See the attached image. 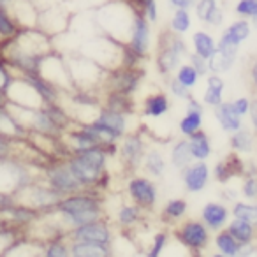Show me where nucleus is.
<instances>
[{
	"label": "nucleus",
	"instance_id": "obj_28",
	"mask_svg": "<svg viewBox=\"0 0 257 257\" xmlns=\"http://www.w3.org/2000/svg\"><path fill=\"white\" fill-rule=\"evenodd\" d=\"M215 248H217L218 255L224 257H238L243 253V246L236 241V238L227 231V229H220L217 231V236H215Z\"/></svg>",
	"mask_w": 257,
	"mask_h": 257
},
{
	"label": "nucleus",
	"instance_id": "obj_5",
	"mask_svg": "<svg viewBox=\"0 0 257 257\" xmlns=\"http://www.w3.org/2000/svg\"><path fill=\"white\" fill-rule=\"evenodd\" d=\"M145 78V69L141 65H121L113 71H107L106 79H104V90L111 92H121L134 95L140 88L141 81Z\"/></svg>",
	"mask_w": 257,
	"mask_h": 257
},
{
	"label": "nucleus",
	"instance_id": "obj_32",
	"mask_svg": "<svg viewBox=\"0 0 257 257\" xmlns=\"http://www.w3.org/2000/svg\"><path fill=\"white\" fill-rule=\"evenodd\" d=\"M192 50H194V53H197L199 57H203L208 60V58L217 51V39H213V36H211L210 32H206V30L194 32Z\"/></svg>",
	"mask_w": 257,
	"mask_h": 257
},
{
	"label": "nucleus",
	"instance_id": "obj_20",
	"mask_svg": "<svg viewBox=\"0 0 257 257\" xmlns=\"http://www.w3.org/2000/svg\"><path fill=\"white\" fill-rule=\"evenodd\" d=\"M225 229L234 236L236 241L243 246V250L250 248L257 238V227L250 224V222L243 220V218L232 217V220H229V224L225 225Z\"/></svg>",
	"mask_w": 257,
	"mask_h": 257
},
{
	"label": "nucleus",
	"instance_id": "obj_42",
	"mask_svg": "<svg viewBox=\"0 0 257 257\" xmlns=\"http://www.w3.org/2000/svg\"><path fill=\"white\" fill-rule=\"evenodd\" d=\"M133 4L143 13L145 16L148 18L150 23H155L159 18L157 13V0H133Z\"/></svg>",
	"mask_w": 257,
	"mask_h": 257
},
{
	"label": "nucleus",
	"instance_id": "obj_46",
	"mask_svg": "<svg viewBox=\"0 0 257 257\" xmlns=\"http://www.w3.org/2000/svg\"><path fill=\"white\" fill-rule=\"evenodd\" d=\"M189 64L192 65L194 69H196L197 71V74L201 76V78H203V76H208L210 74V67H208V60L206 58H203V57H199V55L197 53H189Z\"/></svg>",
	"mask_w": 257,
	"mask_h": 257
},
{
	"label": "nucleus",
	"instance_id": "obj_26",
	"mask_svg": "<svg viewBox=\"0 0 257 257\" xmlns=\"http://www.w3.org/2000/svg\"><path fill=\"white\" fill-rule=\"evenodd\" d=\"M69 253L71 257H111L113 246L99 245V243L86 241H69Z\"/></svg>",
	"mask_w": 257,
	"mask_h": 257
},
{
	"label": "nucleus",
	"instance_id": "obj_17",
	"mask_svg": "<svg viewBox=\"0 0 257 257\" xmlns=\"http://www.w3.org/2000/svg\"><path fill=\"white\" fill-rule=\"evenodd\" d=\"M231 217H232L231 208L224 203H213V201H210V203L204 204L203 210H201V220H203L204 224L208 225V229L213 232L224 229L225 225L229 224Z\"/></svg>",
	"mask_w": 257,
	"mask_h": 257
},
{
	"label": "nucleus",
	"instance_id": "obj_54",
	"mask_svg": "<svg viewBox=\"0 0 257 257\" xmlns=\"http://www.w3.org/2000/svg\"><path fill=\"white\" fill-rule=\"evenodd\" d=\"M6 104H8V97L4 93H0V106H6Z\"/></svg>",
	"mask_w": 257,
	"mask_h": 257
},
{
	"label": "nucleus",
	"instance_id": "obj_16",
	"mask_svg": "<svg viewBox=\"0 0 257 257\" xmlns=\"http://www.w3.org/2000/svg\"><path fill=\"white\" fill-rule=\"evenodd\" d=\"M92 121H97L99 125H102L104 128H107L113 136H116L118 140L125 136L128 133V116L121 114L118 111H113L106 106H100L97 116Z\"/></svg>",
	"mask_w": 257,
	"mask_h": 257
},
{
	"label": "nucleus",
	"instance_id": "obj_35",
	"mask_svg": "<svg viewBox=\"0 0 257 257\" xmlns=\"http://www.w3.org/2000/svg\"><path fill=\"white\" fill-rule=\"evenodd\" d=\"M44 257H69V239L67 236H55L51 239H46L41 246Z\"/></svg>",
	"mask_w": 257,
	"mask_h": 257
},
{
	"label": "nucleus",
	"instance_id": "obj_36",
	"mask_svg": "<svg viewBox=\"0 0 257 257\" xmlns=\"http://www.w3.org/2000/svg\"><path fill=\"white\" fill-rule=\"evenodd\" d=\"M22 30V25L16 22L13 13L6 8H0V39H13Z\"/></svg>",
	"mask_w": 257,
	"mask_h": 257
},
{
	"label": "nucleus",
	"instance_id": "obj_43",
	"mask_svg": "<svg viewBox=\"0 0 257 257\" xmlns=\"http://www.w3.org/2000/svg\"><path fill=\"white\" fill-rule=\"evenodd\" d=\"M234 13L239 18L252 20L257 15V0H238L234 6Z\"/></svg>",
	"mask_w": 257,
	"mask_h": 257
},
{
	"label": "nucleus",
	"instance_id": "obj_44",
	"mask_svg": "<svg viewBox=\"0 0 257 257\" xmlns=\"http://www.w3.org/2000/svg\"><path fill=\"white\" fill-rule=\"evenodd\" d=\"M13 79H15V71L9 67V64L0 57V93H8L9 86H11Z\"/></svg>",
	"mask_w": 257,
	"mask_h": 257
},
{
	"label": "nucleus",
	"instance_id": "obj_1",
	"mask_svg": "<svg viewBox=\"0 0 257 257\" xmlns=\"http://www.w3.org/2000/svg\"><path fill=\"white\" fill-rule=\"evenodd\" d=\"M51 215L57 218L58 224L65 231L78 227V225L88 224V222L106 218L102 194L97 192V190L83 189L79 192L62 196Z\"/></svg>",
	"mask_w": 257,
	"mask_h": 257
},
{
	"label": "nucleus",
	"instance_id": "obj_45",
	"mask_svg": "<svg viewBox=\"0 0 257 257\" xmlns=\"http://www.w3.org/2000/svg\"><path fill=\"white\" fill-rule=\"evenodd\" d=\"M168 88H169V93H171V97H175V99H180V100H187L190 99V88H187L185 85H182V83L178 81L176 78H171L168 83Z\"/></svg>",
	"mask_w": 257,
	"mask_h": 257
},
{
	"label": "nucleus",
	"instance_id": "obj_22",
	"mask_svg": "<svg viewBox=\"0 0 257 257\" xmlns=\"http://www.w3.org/2000/svg\"><path fill=\"white\" fill-rule=\"evenodd\" d=\"M102 93V106L109 107L113 111H118L121 114H134L136 109V104H134V95H128V93L121 92H111V90H104Z\"/></svg>",
	"mask_w": 257,
	"mask_h": 257
},
{
	"label": "nucleus",
	"instance_id": "obj_34",
	"mask_svg": "<svg viewBox=\"0 0 257 257\" xmlns=\"http://www.w3.org/2000/svg\"><path fill=\"white\" fill-rule=\"evenodd\" d=\"M189 211V203L182 197H175V199H169L166 203V206L162 208V220H166L168 224H176L180 222Z\"/></svg>",
	"mask_w": 257,
	"mask_h": 257
},
{
	"label": "nucleus",
	"instance_id": "obj_52",
	"mask_svg": "<svg viewBox=\"0 0 257 257\" xmlns=\"http://www.w3.org/2000/svg\"><path fill=\"white\" fill-rule=\"evenodd\" d=\"M250 79H252V85L255 86V90H257V58L252 62V65H250Z\"/></svg>",
	"mask_w": 257,
	"mask_h": 257
},
{
	"label": "nucleus",
	"instance_id": "obj_56",
	"mask_svg": "<svg viewBox=\"0 0 257 257\" xmlns=\"http://www.w3.org/2000/svg\"><path fill=\"white\" fill-rule=\"evenodd\" d=\"M215 2H218V0H215Z\"/></svg>",
	"mask_w": 257,
	"mask_h": 257
},
{
	"label": "nucleus",
	"instance_id": "obj_39",
	"mask_svg": "<svg viewBox=\"0 0 257 257\" xmlns=\"http://www.w3.org/2000/svg\"><path fill=\"white\" fill-rule=\"evenodd\" d=\"M175 78L178 79L182 85H185L187 88H190L192 90L194 86L197 85V81H199V78L201 76L197 74V71L192 67V65L187 62V64H182L178 69H176V72H175Z\"/></svg>",
	"mask_w": 257,
	"mask_h": 257
},
{
	"label": "nucleus",
	"instance_id": "obj_48",
	"mask_svg": "<svg viewBox=\"0 0 257 257\" xmlns=\"http://www.w3.org/2000/svg\"><path fill=\"white\" fill-rule=\"evenodd\" d=\"M16 203V196L8 190H0V215H4Z\"/></svg>",
	"mask_w": 257,
	"mask_h": 257
},
{
	"label": "nucleus",
	"instance_id": "obj_21",
	"mask_svg": "<svg viewBox=\"0 0 257 257\" xmlns=\"http://www.w3.org/2000/svg\"><path fill=\"white\" fill-rule=\"evenodd\" d=\"M213 113L217 121L220 123V128L225 133H236L238 128L243 127V118L236 113V109L232 107V102H222L217 107H213Z\"/></svg>",
	"mask_w": 257,
	"mask_h": 257
},
{
	"label": "nucleus",
	"instance_id": "obj_31",
	"mask_svg": "<svg viewBox=\"0 0 257 257\" xmlns=\"http://www.w3.org/2000/svg\"><path fill=\"white\" fill-rule=\"evenodd\" d=\"M190 145V152H192L194 161H208L211 155V141L208 138V134L204 133L203 128L194 133L192 136L187 138Z\"/></svg>",
	"mask_w": 257,
	"mask_h": 257
},
{
	"label": "nucleus",
	"instance_id": "obj_51",
	"mask_svg": "<svg viewBox=\"0 0 257 257\" xmlns=\"http://www.w3.org/2000/svg\"><path fill=\"white\" fill-rule=\"evenodd\" d=\"M222 197H224L225 201H232V203L238 201V194H236V190H232V189H225L224 192H222Z\"/></svg>",
	"mask_w": 257,
	"mask_h": 257
},
{
	"label": "nucleus",
	"instance_id": "obj_50",
	"mask_svg": "<svg viewBox=\"0 0 257 257\" xmlns=\"http://www.w3.org/2000/svg\"><path fill=\"white\" fill-rule=\"evenodd\" d=\"M169 4L175 9H190L196 4V0H169Z\"/></svg>",
	"mask_w": 257,
	"mask_h": 257
},
{
	"label": "nucleus",
	"instance_id": "obj_9",
	"mask_svg": "<svg viewBox=\"0 0 257 257\" xmlns=\"http://www.w3.org/2000/svg\"><path fill=\"white\" fill-rule=\"evenodd\" d=\"M67 239L69 241H86V243H99V245L113 246V239H114L113 225L109 224L107 217L100 218V220L88 222V224L69 229Z\"/></svg>",
	"mask_w": 257,
	"mask_h": 257
},
{
	"label": "nucleus",
	"instance_id": "obj_24",
	"mask_svg": "<svg viewBox=\"0 0 257 257\" xmlns=\"http://www.w3.org/2000/svg\"><path fill=\"white\" fill-rule=\"evenodd\" d=\"M250 34H252V23L246 18H239V20H236V22H232L227 29H224V32H222L218 41H224V43L234 44V46L239 48L248 39Z\"/></svg>",
	"mask_w": 257,
	"mask_h": 257
},
{
	"label": "nucleus",
	"instance_id": "obj_13",
	"mask_svg": "<svg viewBox=\"0 0 257 257\" xmlns=\"http://www.w3.org/2000/svg\"><path fill=\"white\" fill-rule=\"evenodd\" d=\"M2 217H4L8 222H11L13 225H16L18 229H22V231L27 232L32 225H36V222H39L44 215L41 213L39 210H36V208L16 201V203L13 204Z\"/></svg>",
	"mask_w": 257,
	"mask_h": 257
},
{
	"label": "nucleus",
	"instance_id": "obj_4",
	"mask_svg": "<svg viewBox=\"0 0 257 257\" xmlns=\"http://www.w3.org/2000/svg\"><path fill=\"white\" fill-rule=\"evenodd\" d=\"M15 196L18 203H25L29 206L36 208V210H39L43 215H50L55 211V206L60 201L62 194L51 189L41 178H36L27 187H23L22 190H18Z\"/></svg>",
	"mask_w": 257,
	"mask_h": 257
},
{
	"label": "nucleus",
	"instance_id": "obj_41",
	"mask_svg": "<svg viewBox=\"0 0 257 257\" xmlns=\"http://www.w3.org/2000/svg\"><path fill=\"white\" fill-rule=\"evenodd\" d=\"M168 241H169L168 232H164V231L155 232V234H154V239H152L150 248L147 250V255H148V257H159V255H162L164 248L168 246Z\"/></svg>",
	"mask_w": 257,
	"mask_h": 257
},
{
	"label": "nucleus",
	"instance_id": "obj_53",
	"mask_svg": "<svg viewBox=\"0 0 257 257\" xmlns=\"http://www.w3.org/2000/svg\"><path fill=\"white\" fill-rule=\"evenodd\" d=\"M13 2H15V0H0V8L9 9V8L13 6Z\"/></svg>",
	"mask_w": 257,
	"mask_h": 257
},
{
	"label": "nucleus",
	"instance_id": "obj_6",
	"mask_svg": "<svg viewBox=\"0 0 257 257\" xmlns=\"http://www.w3.org/2000/svg\"><path fill=\"white\" fill-rule=\"evenodd\" d=\"M125 194L134 204L143 208L145 211H152L157 204L159 189L150 176L145 175H131L125 185Z\"/></svg>",
	"mask_w": 257,
	"mask_h": 257
},
{
	"label": "nucleus",
	"instance_id": "obj_10",
	"mask_svg": "<svg viewBox=\"0 0 257 257\" xmlns=\"http://www.w3.org/2000/svg\"><path fill=\"white\" fill-rule=\"evenodd\" d=\"M152 23L148 22V18L143 13L138 9L136 15H134V22H133V30H131V36H128L127 46L141 58L145 60L147 55L150 53V46H152Z\"/></svg>",
	"mask_w": 257,
	"mask_h": 257
},
{
	"label": "nucleus",
	"instance_id": "obj_19",
	"mask_svg": "<svg viewBox=\"0 0 257 257\" xmlns=\"http://www.w3.org/2000/svg\"><path fill=\"white\" fill-rule=\"evenodd\" d=\"M145 213L147 211L138 204H134L133 201L120 204V208L116 210V217H114L116 218V227H120L121 231H133L134 227H138L143 222Z\"/></svg>",
	"mask_w": 257,
	"mask_h": 257
},
{
	"label": "nucleus",
	"instance_id": "obj_47",
	"mask_svg": "<svg viewBox=\"0 0 257 257\" xmlns=\"http://www.w3.org/2000/svg\"><path fill=\"white\" fill-rule=\"evenodd\" d=\"M232 107L236 109V113L239 114L241 118L248 116V111H250V99L248 97H238V99L231 100Z\"/></svg>",
	"mask_w": 257,
	"mask_h": 257
},
{
	"label": "nucleus",
	"instance_id": "obj_7",
	"mask_svg": "<svg viewBox=\"0 0 257 257\" xmlns=\"http://www.w3.org/2000/svg\"><path fill=\"white\" fill-rule=\"evenodd\" d=\"M210 229L203 220H185L175 229V238L190 253H201L210 245Z\"/></svg>",
	"mask_w": 257,
	"mask_h": 257
},
{
	"label": "nucleus",
	"instance_id": "obj_14",
	"mask_svg": "<svg viewBox=\"0 0 257 257\" xmlns=\"http://www.w3.org/2000/svg\"><path fill=\"white\" fill-rule=\"evenodd\" d=\"M238 50L239 48L234 46V44L224 43V41H217V51L208 58L210 72L224 74V72L231 71L236 58H238Z\"/></svg>",
	"mask_w": 257,
	"mask_h": 257
},
{
	"label": "nucleus",
	"instance_id": "obj_30",
	"mask_svg": "<svg viewBox=\"0 0 257 257\" xmlns=\"http://www.w3.org/2000/svg\"><path fill=\"white\" fill-rule=\"evenodd\" d=\"M169 161H171V166L178 171H182L183 168L190 164L194 161L192 152H190V145L187 138H182V140L175 141L171 147V152H169Z\"/></svg>",
	"mask_w": 257,
	"mask_h": 257
},
{
	"label": "nucleus",
	"instance_id": "obj_8",
	"mask_svg": "<svg viewBox=\"0 0 257 257\" xmlns=\"http://www.w3.org/2000/svg\"><path fill=\"white\" fill-rule=\"evenodd\" d=\"M147 143L143 136L138 133H127L120 141H118V157L121 161V166L125 171L134 175L138 169L143 166V159L147 155Z\"/></svg>",
	"mask_w": 257,
	"mask_h": 257
},
{
	"label": "nucleus",
	"instance_id": "obj_29",
	"mask_svg": "<svg viewBox=\"0 0 257 257\" xmlns=\"http://www.w3.org/2000/svg\"><path fill=\"white\" fill-rule=\"evenodd\" d=\"M141 168L145 169V173H147L150 178H162L168 164H166V159L161 150H157V148H148Z\"/></svg>",
	"mask_w": 257,
	"mask_h": 257
},
{
	"label": "nucleus",
	"instance_id": "obj_40",
	"mask_svg": "<svg viewBox=\"0 0 257 257\" xmlns=\"http://www.w3.org/2000/svg\"><path fill=\"white\" fill-rule=\"evenodd\" d=\"M18 148H20V141H15L11 138L4 136V134H0V162L13 157H18Z\"/></svg>",
	"mask_w": 257,
	"mask_h": 257
},
{
	"label": "nucleus",
	"instance_id": "obj_18",
	"mask_svg": "<svg viewBox=\"0 0 257 257\" xmlns=\"http://www.w3.org/2000/svg\"><path fill=\"white\" fill-rule=\"evenodd\" d=\"M0 134H4L15 141H22L29 138V131L20 123V120L8 107V104L0 106Z\"/></svg>",
	"mask_w": 257,
	"mask_h": 257
},
{
	"label": "nucleus",
	"instance_id": "obj_12",
	"mask_svg": "<svg viewBox=\"0 0 257 257\" xmlns=\"http://www.w3.org/2000/svg\"><path fill=\"white\" fill-rule=\"evenodd\" d=\"M246 173V164L241 154L232 150L224 161L217 162L213 168V176L218 183H229L232 178H243Z\"/></svg>",
	"mask_w": 257,
	"mask_h": 257
},
{
	"label": "nucleus",
	"instance_id": "obj_33",
	"mask_svg": "<svg viewBox=\"0 0 257 257\" xmlns=\"http://www.w3.org/2000/svg\"><path fill=\"white\" fill-rule=\"evenodd\" d=\"M231 148L238 154H252L253 147H255V136H253L252 131L241 127L238 128L236 133H231Z\"/></svg>",
	"mask_w": 257,
	"mask_h": 257
},
{
	"label": "nucleus",
	"instance_id": "obj_11",
	"mask_svg": "<svg viewBox=\"0 0 257 257\" xmlns=\"http://www.w3.org/2000/svg\"><path fill=\"white\" fill-rule=\"evenodd\" d=\"M210 176L211 171L206 161H192L187 168L182 169V183L189 194H197L206 189Z\"/></svg>",
	"mask_w": 257,
	"mask_h": 257
},
{
	"label": "nucleus",
	"instance_id": "obj_3",
	"mask_svg": "<svg viewBox=\"0 0 257 257\" xmlns=\"http://www.w3.org/2000/svg\"><path fill=\"white\" fill-rule=\"evenodd\" d=\"M41 180L44 183L60 192L62 196H69L83 190L79 180L72 173L71 166L67 162V157H53L41 168Z\"/></svg>",
	"mask_w": 257,
	"mask_h": 257
},
{
	"label": "nucleus",
	"instance_id": "obj_23",
	"mask_svg": "<svg viewBox=\"0 0 257 257\" xmlns=\"http://www.w3.org/2000/svg\"><path fill=\"white\" fill-rule=\"evenodd\" d=\"M224 90L225 81L222 79V74L210 72L206 76V88L203 93V104L208 107H217L218 104L224 102Z\"/></svg>",
	"mask_w": 257,
	"mask_h": 257
},
{
	"label": "nucleus",
	"instance_id": "obj_27",
	"mask_svg": "<svg viewBox=\"0 0 257 257\" xmlns=\"http://www.w3.org/2000/svg\"><path fill=\"white\" fill-rule=\"evenodd\" d=\"M196 16L201 22L208 23L211 27H220L224 22V13L218 8V4L215 0H196Z\"/></svg>",
	"mask_w": 257,
	"mask_h": 257
},
{
	"label": "nucleus",
	"instance_id": "obj_2",
	"mask_svg": "<svg viewBox=\"0 0 257 257\" xmlns=\"http://www.w3.org/2000/svg\"><path fill=\"white\" fill-rule=\"evenodd\" d=\"M189 46L182 39V36L171 32V30H164L159 37L157 43V55H155V65L161 76L168 78V76L175 74L176 69L183 64V58L189 57Z\"/></svg>",
	"mask_w": 257,
	"mask_h": 257
},
{
	"label": "nucleus",
	"instance_id": "obj_25",
	"mask_svg": "<svg viewBox=\"0 0 257 257\" xmlns=\"http://www.w3.org/2000/svg\"><path fill=\"white\" fill-rule=\"evenodd\" d=\"M169 97L164 92H155L145 97L143 106H141V113L148 118H162L164 114H168L169 111Z\"/></svg>",
	"mask_w": 257,
	"mask_h": 257
},
{
	"label": "nucleus",
	"instance_id": "obj_15",
	"mask_svg": "<svg viewBox=\"0 0 257 257\" xmlns=\"http://www.w3.org/2000/svg\"><path fill=\"white\" fill-rule=\"evenodd\" d=\"M187 106H185V114H183V118L180 120L178 123V131L182 136L189 138L192 136L194 133H197V131H201L203 128V113H204V104L199 102L197 99H194V97H190V99L185 100Z\"/></svg>",
	"mask_w": 257,
	"mask_h": 257
},
{
	"label": "nucleus",
	"instance_id": "obj_49",
	"mask_svg": "<svg viewBox=\"0 0 257 257\" xmlns=\"http://www.w3.org/2000/svg\"><path fill=\"white\" fill-rule=\"evenodd\" d=\"M248 118H250V123H252L253 133L257 134V97L255 99L250 100V111H248Z\"/></svg>",
	"mask_w": 257,
	"mask_h": 257
},
{
	"label": "nucleus",
	"instance_id": "obj_37",
	"mask_svg": "<svg viewBox=\"0 0 257 257\" xmlns=\"http://www.w3.org/2000/svg\"><path fill=\"white\" fill-rule=\"evenodd\" d=\"M190 27H192V16H190L189 9H176L169 22V30L178 36H183L189 32Z\"/></svg>",
	"mask_w": 257,
	"mask_h": 257
},
{
	"label": "nucleus",
	"instance_id": "obj_38",
	"mask_svg": "<svg viewBox=\"0 0 257 257\" xmlns=\"http://www.w3.org/2000/svg\"><path fill=\"white\" fill-rule=\"evenodd\" d=\"M241 194L245 199L257 201V169L255 168H246V173L243 176L241 183Z\"/></svg>",
	"mask_w": 257,
	"mask_h": 257
},
{
	"label": "nucleus",
	"instance_id": "obj_55",
	"mask_svg": "<svg viewBox=\"0 0 257 257\" xmlns=\"http://www.w3.org/2000/svg\"><path fill=\"white\" fill-rule=\"evenodd\" d=\"M252 27H255V29H257V15L252 18Z\"/></svg>",
	"mask_w": 257,
	"mask_h": 257
}]
</instances>
